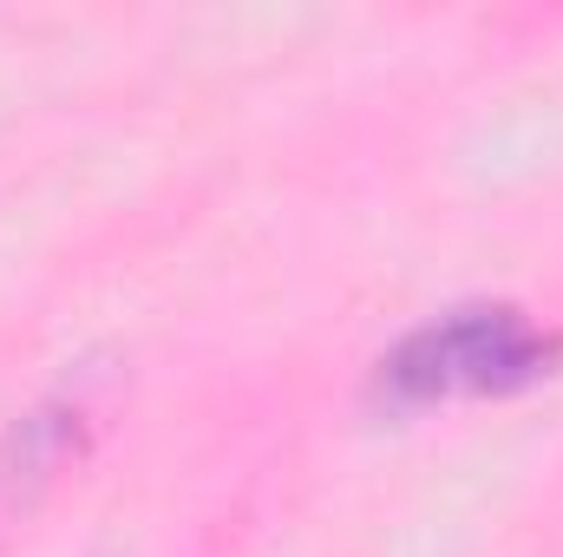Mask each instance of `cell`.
I'll list each match as a JSON object with an SVG mask.
<instances>
[{"instance_id": "obj_1", "label": "cell", "mask_w": 563, "mask_h": 557, "mask_svg": "<svg viewBox=\"0 0 563 557\" xmlns=\"http://www.w3.org/2000/svg\"><path fill=\"white\" fill-rule=\"evenodd\" d=\"M563 341L511 302H478L400 335V348L380 361L374 387L387 407H432V401H478V394H518L551 381Z\"/></svg>"}, {"instance_id": "obj_2", "label": "cell", "mask_w": 563, "mask_h": 557, "mask_svg": "<svg viewBox=\"0 0 563 557\" xmlns=\"http://www.w3.org/2000/svg\"><path fill=\"white\" fill-rule=\"evenodd\" d=\"M79 433H86V414L66 407V401H46L26 419H13L7 439H0V492L33 499L40 485H53L79 459Z\"/></svg>"}]
</instances>
